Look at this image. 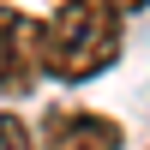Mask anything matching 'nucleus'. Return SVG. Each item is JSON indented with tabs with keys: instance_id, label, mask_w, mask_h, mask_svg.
Instances as JSON below:
<instances>
[{
	"instance_id": "1",
	"label": "nucleus",
	"mask_w": 150,
	"mask_h": 150,
	"mask_svg": "<svg viewBox=\"0 0 150 150\" xmlns=\"http://www.w3.org/2000/svg\"><path fill=\"white\" fill-rule=\"evenodd\" d=\"M126 48V12L114 0H60L42 18V78L90 84Z\"/></svg>"
},
{
	"instance_id": "2",
	"label": "nucleus",
	"mask_w": 150,
	"mask_h": 150,
	"mask_svg": "<svg viewBox=\"0 0 150 150\" xmlns=\"http://www.w3.org/2000/svg\"><path fill=\"white\" fill-rule=\"evenodd\" d=\"M42 78V18L0 0V96H24Z\"/></svg>"
},
{
	"instance_id": "3",
	"label": "nucleus",
	"mask_w": 150,
	"mask_h": 150,
	"mask_svg": "<svg viewBox=\"0 0 150 150\" xmlns=\"http://www.w3.org/2000/svg\"><path fill=\"white\" fill-rule=\"evenodd\" d=\"M36 138L48 150H120L126 132H120V120L90 114V108H48L42 126H36Z\"/></svg>"
},
{
	"instance_id": "4",
	"label": "nucleus",
	"mask_w": 150,
	"mask_h": 150,
	"mask_svg": "<svg viewBox=\"0 0 150 150\" xmlns=\"http://www.w3.org/2000/svg\"><path fill=\"white\" fill-rule=\"evenodd\" d=\"M0 150H48V144L30 132V120H18V114H0Z\"/></svg>"
},
{
	"instance_id": "5",
	"label": "nucleus",
	"mask_w": 150,
	"mask_h": 150,
	"mask_svg": "<svg viewBox=\"0 0 150 150\" xmlns=\"http://www.w3.org/2000/svg\"><path fill=\"white\" fill-rule=\"evenodd\" d=\"M114 6H120V12H144L150 0H114Z\"/></svg>"
}]
</instances>
